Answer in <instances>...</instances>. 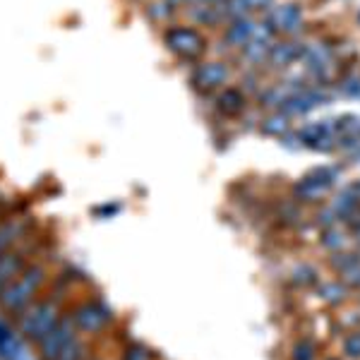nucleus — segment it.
I'll return each instance as SVG.
<instances>
[{
  "instance_id": "f257e3e1",
  "label": "nucleus",
  "mask_w": 360,
  "mask_h": 360,
  "mask_svg": "<svg viewBox=\"0 0 360 360\" xmlns=\"http://www.w3.org/2000/svg\"><path fill=\"white\" fill-rule=\"evenodd\" d=\"M49 274H51V269H49V264H46V259H34V262L0 293V310H3L5 315L20 317L34 300H39L46 281H49Z\"/></svg>"
},
{
  "instance_id": "f03ea898",
  "label": "nucleus",
  "mask_w": 360,
  "mask_h": 360,
  "mask_svg": "<svg viewBox=\"0 0 360 360\" xmlns=\"http://www.w3.org/2000/svg\"><path fill=\"white\" fill-rule=\"evenodd\" d=\"M63 317V295L51 291L44 298L34 300L32 305L17 317V332L22 339L39 344Z\"/></svg>"
},
{
  "instance_id": "7ed1b4c3",
  "label": "nucleus",
  "mask_w": 360,
  "mask_h": 360,
  "mask_svg": "<svg viewBox=\"0 0 360 360\" xmlns=\"http://www.w3.org/2000/svg\"><path fill=\"white\" fill-rule=\"evenodd\" d=\"M39 248H41V243H39L37 238L27 236L25 240H20L5 255H0V293L34 262V255L39 252Z\"/></svg>"
},
{
  "instance_id": "20e7f679",
  "label": "nucleus",
  "mask_w": 360,
  "mask_h": 360,
  "mask_svg": "<svg viewBox=\"0 0 360 360\" xmlns=\"http://www.w3.org/2000/svg\"><path fill=\"white\" fill-rule=\"evenodd\" d=\"M77 336H79V329H77V324H75L72 315L68 312V315H63L60 322L37 344L39 360H56L63 353V348L68 344H72Z\"/></svg>"
},
{
  "instance_id": "39448f33",
  "label": "nucleus",
  "mask_w": 360,
  "mask_h": 360,
  "mask_svg": "<svg viewBox=\"0 0 360 360\" xmlns=\"http://www.w3.org/2000/svg\"><path fill=\"white\" fill-rule=\"evenodd\" d=\"M70 315L82 334H98L113 322V310L103 300H84L75 305Z\"/></svg>"
},
{
  "instance_id": "423d86ee",
  "label": "nucleus",
  "mask_w": 360,
  "mask_h": 360,
  "mask_svg": "<svg viewBox=\"0 0 360 360\" xmlns=\"http://www.w3.org/2000/svg\"><path fill=\"white\" fill-rule=\"evenodd\" d=\"M29 231H32V219L27 214H13V217L0 219V255H5L20 240H25Z\"/></svg>"
},
{
  "instance_id": "0eeeda50",
  "label": "nucleus",
  "mask_w": 360,
  "mask_h": 360,
  "mask_svg": "<svg viewBox=\"0 0 360 360\" xmlns=\"http://www.w3.org/2000/svg\"><path fill=\"white\" fill-rule=\"evenodd\" d=\"M166 44L171 46V51H176L178 56L193 58L205 49V39L200 37V32L188 27H173L166 32Z\"/></svg>"
},
{
  "instance_id": "6e6552de",
  "label": "nucleus",
  "mask_w": 360,
  "mask_h": 360,
  "mask_svg": "<svg viewBox=\"0 0 360 360\" xmlns=\"http://www.w3.org/2000/svg\"><path fill=\"white\" fill-rule=\"evenodd\" d=\"M332 183H334L332 171L312 173V176L303 178L300 183H295L293 195H295V200H300V202H319L324 195H327V190Z\"/></svg>"
},
{
  "instance_id": "1a4fd4ad",
  "label": "nucleus",
  "mask_w": 360,
  "mask_h": 360,
  "mask_svg": "<svg viewBox=\"0 0 360 360\" xmlns=\"http://www.w3.org/2000/svg\"><path fill=\"white\" fill-rule=\"evenodd\" d=\"M322 245L329 250V252H344L351 245V236L344 226H332V229H324L322 231Z\"/></svg>"
},
{
  "instance_id": "9d476101",
  "label": "nucleus",
  "mask_w": 360,
  "mask_h": 360,
  "mask_svg": "<svg viewBox=\"0 0 360 360\" xmlns=\"http://www.w3.org/2000/svg\"><path fill=\"white\" fill-rule=\"evenodd\" d=\"M226 77H229V72H226L224 65H219V63H209V65L200 68V72H197L195 82L197 84H205V86H219L226 82Z\"/></svg>"
},
{
  "instance_id": "9b49d317",
  "label": "nucleus",
  "mask_w": 360,
  "mask_h": 360,
  "mask_svg": "<svg viewBox=\"0 0 360 360\" xmlns=\"http://www.w3.org/2000/svg\"><path fill=\"white\" fill-rule=\"evenodd\" d=\"M348 291H351V288H348L344 281H324V283H319V298L327 300L329 305L344 303V300L348 298Z\"/></svg>"
},
{
  "instance_id": "f8f14e48",
  "label": "nucleus",
  "mask_w": 360,
  "mask_h": 360,
  "mask_svg": "<svg viewBox=\"0 0 360 360\" xmlns=\"http://www.w3.org/2000/svg\"><path fill=\"white\" fill-rule=\"evenodd\" d=\"M356 264H360V255L351 252V250H344V252H334L332 255V266L336 274H346L348 269H353Z\"/></svg>"
},
{
  "instance_id": "ddd939ff",
  "label": "nucleus",
  "mask_w": 360,
  "mask_h": 360,
  "mask_svg": "<svg viewBox=\"0 0 360 360\" xmlns=\"http://www.w3.org/2000/svg\"><path fill=\"white\" fill-rule=\"evenodd\" d=\"M86 351H89V348H86V344L82 341V336H77L72 344H68L63 348V353L56 360H89V353Z\"/></svg>"
},
{
  "instance_id": "4468645a",
  "label": "nucleus",
  "mask_w": 360,
  "mask_h": 360,
  "mask_svg": "<svg viewBox=\"0 0 360 360\" xmlns=\"http://www.w3.org/2000/svg\"><path fill=\"white\" fill-rule=\"evenodd\" d=\"M291 281L295 286H312V283H317V271L310 264H298L291 271Z\"/></svg>"
},
{
  "instance_id": "2eb2a0df",
  "label": "nucleus",
  "mask_w": 360,
  "mask_h": 360,
  "mask_svg": "<svg viewBox=\"0 0 360 360\" xmlns=\"http://www.w3.org/2000/svg\"><path fill=\"white\" fill-rule=\"evenodd\" d=\"M315 358H317V346L310 339H300L291 351V360H315Z\"/></svg>"
},
{
  "instance_id": "dca6fc26",
  "label": "nucleus",
  "mask_w": 360,
  "mask_h": 360,
  "mask_svg": "<svg viewBox=\"0 0 360 360\" xmlns=\"http://www.w3.org/2000/svg\"><path fill=\"white\" fill-rule=\"evenodd\" d=\"M298 20H300V15H298V10L293 8V5H288V8H283V10H278V15L274 17V22L281 29H288V32H293L295 25H298Z\"/></svg>"
},
{
  "instance_id": "f3484780",
  "label": "nucleus",
  "mask_w": 360,
  "mask_h": 360,
  "mask_svg": "<svg viewBox=\"0 0 360 360\" xmlns=\"http://www.w3.org/2000/svg\"><path fill=\"white\" fill-rule=\"evenodd\" d=\"M120 360H154V351L144 344H130L123 351V358Z\"/></svg>"
},
{
  "instance_id": "a211bd4d",
  "label": "nucleus",
  "mask_w": 360,
  "mask_h": 360,
  "mask_svg": "<svg viewBox=\"0 0 360 360\" xmlns=\"http://www.w3.org/2000/svg\"><path fill=\"white\" fill-rule=\"evenodd\" d=\"M344 353L351 360H358L360 358V329H353V332H348L344 336Z\"/></svg>"
},
{
  "instance_id": "6ab92c4d",
  "label": "nucleus",
  "mask_w": 360,
  "mask_h": 360,
  "mask_svg": "<svg viewBox=\"0 0 360 360\" xmlns=\"http://www.w3.org/2000/svg\"><path fill=\"white\" fill-rule=\"evenodd\" d=\"M317 224L322 226V229H332V226H339L341 224V219L336 217V212L332 207L327 209V212H319L317 214Z\"/></svg>"
},
{
  "instance_id": "aec40b11",
  "label": "nucleus",
  "mask_w": 360,
  "mask_h": 360,
  "mask_svg": "<svg viewBox=\"0 0 360 360\" xmlns=\"http://www.w3.org/2000/svg\"><path fill=\"white\" fill-rule=\"evenodd\" d=\"M341 281H344L348 288H360V264L348 269L346 274H341Z\"/></svg>"
},
{
  "instance_id": "412c9836",
  "label": "nucleus",
  "mask_w": 360,
  "mask_h": 360,
  "mask_svg": "<svg viewBox=\"0 0 360 360\" xmlns=\"http://www.w3.org/2000/svg\"><path fill=\"white\" fill-rule=\"evenodd\" d=\"M221 103H224V108H229V111H238L240 103H243V98L238 91H226V94L221 96Z\"/></svg>"
},
{
  "instance_id": "4be33fe9",
  "label": "nucleus",
  "mask_w": 360,
  "mask_h": 360,
  "mask_svg": "<svg viewBox=\"0 0 360 360\" xmlns=\"http://www.w3.org/2000/svg\"><path fill=\"white\" fill-rule=\"evenodd\" d=\"M351 231H353V238H356V243L360 245V221L356 226H351Z\"/></svg>"
},
{
  "instance_id": "5701e85b",
  "label": "nucleus",
  "mask_w": 360,
  "mask_h": 360,
  "mask_svg": "<svg viewBox=\"0 0 360 360\" xmlns=\"http://www.w3.org/2000/svg\"><path fill=\"white\" fill-rule=\"evenodd\" d=\"M332 360H334V358H332Z\"/></svg>"
}]
</instances>
